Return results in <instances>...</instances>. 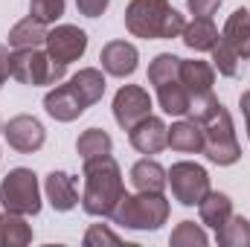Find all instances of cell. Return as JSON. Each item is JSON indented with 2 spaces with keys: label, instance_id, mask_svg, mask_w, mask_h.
Wrapping results in <instances>:
<instances>
[{
  "label": "cell",
  "instance_id": "cell-1",
  "mask_svg": "<svg viewBox=\"0 0 250 247\" xmlns=\"http://www.w3.org/2000/svg\"><path fill=\"white\" fill-rule=\"evenodd\" d=\"M189 114H192L195 123L201 125V131H204V154L209 157V163L233 166L242 157V145L236 140L233 117H230V111L215 96H209L207 102L195 105Z\"/></svg>",
  "mask_w": 250,
  "mask_h": 247
},
{
  "label": "cell",
  "instance_id": "cell-2",
  "mask_svg": "<svg viewBox=\"0 0 250 247\" xmlns=\"http://www.w3.org/2000/svg\"><path fill=\"white\" fill-rule=\"evenodd\" d=\"M123 198H125L123 172H120V163L111 154L84 163L82 209L87 215H93V218H111Z\"/></svg>",
  "mask_w": 250,
  "mask_h": 247
},
{
  "label": "cell",
  "instance_id": "cell-3",
  "mask_svg": "<svg viewBox=\"0 0 250 247\" xmlns=\"http://www.w3.org/2000/svg\"><path fill=\"white\" fill-rule=\"evenodd\" d=\"M187 18L169 0H131L125 9V29L134 38L146 41H169L181 38Z\"/></svg>",
  "mask_w": 250,
  "mask_h": 247
},
{
  "label": "cell",
  "instance_id": "cell-4",
  "mask_svg": "<svg viewBox=\"0 0 250 247\" xmlns=\"http://www.w3.org/2000/svg\"><path fill=\"white\" fill-rule=\"evenodd\" d=\"M148 84H154L157 102L169 117H187L192 111V96L181 79V59L172 53H160L148 64Z\"/></svg>",
  "mask_w": 250,
  "mask_h": 247
},
{
  "label": "cell",
  "instance_id": "cell-5",
  "mask_svg": "<svg viewBox=\"0 0 250 247\" xmlns=\"http://www.w3.org/2000/svg\"><path fill=\"white\" fill-rule=\"evenodd\" d=\"M111 218L125 230H160L169 218V201L163 198V192H125Z\"/></svg>",
  "mask_w": 250,
  "mask_h": 247
},
{
  "label": "cell",
  "instance_id": "cell-6",
  "mask_svg": "<svg viewBox=\"0 0 250 247\" xmlns=\"http://www.w3.org/2000/svg\"><path fill=\"white\" fill-rule=\"evenodd\" d=\"M0 204L18 215H38L41 212V186L32 169H12L0 181Z\"/></svg>",
  "mask_w": 250,
  "mask_h": 247
},
{
  "label": "cell",
  "instance_id": "cell-7",
  "mask_svg": "<svg viewBox=\"0 0 250 247\" xmlns=\"http://www.w3.org/2000/svg\"><path fill=\"white\" fill-rule=\"evenodd\" d=\"M64 73H67V64L53 62L50 53H44L41 47L12 53V79H18L21 84H29V87L59 84L64 79Z\"/></svg>",
  "mask_w": 250,
  "mask_h": 247
},
{
  "label": "cell",
  "instance_id": "cell-8",
  "mask_svg": "<svg viewBox=\"0 0 250 247\" xmlns=\"http://www.w3.org/2000/svg\"><path fill=\"white\" fill-rule=\"evenodd\" d=\"M169 184H172V195L178 204L198 206L204 201V195L209 192V175L204 166H198L192 160H181L169 169Z\"/></svg>",
  "mask_w": 250,
  "mask_h": 247
},
{
  "label": "cell",
  "instance_id": "cell-9",
  "mask_svg": "<svg viewBox=\"0 0 250 247\" xmlns=\"http://www.w3.org/2000/svg\"><path fill=\"white\" fill-rule=\"evenodd\" d=\"M151 114V96L140 84H125L114 96V120L123 131H131L140 120Z\"/></svg>",
  "mask_w": 250,
  "mask_h": 247
},
{
  "label": "cell",
  "instance_id": "cell-10",
  "mask_svg": "<svg viewBox=\"0 0 250 247\" xmlns=\"http://www.w3.org/2000/svg\"><path fill=\"white\" fill-rule=\"evenodd\" d=\"M87 50V32L73 26V23H62V26H53L47 32V53L50 59L59 64H73L79 62Z\"/></svg>",
  "mask_w": 250,
  "mask_h": 247
},
{
  "label": "cell",
  "instance_id": "cell-11",
  "mask_svg": "<svg viewBox=\"0 0 250 247\" xmlns=\"http://www.w3.org/2000/svg\"><path fill=\"white\" fill-rule=\"evenodd\" d=\"M3 137L9 143V148H15L21 154H32V151H38L44 145L47 131H44V125L38 123L35 117L18 114V117H12L9 123L3 125Z\"/></svg>",
  "mask_w": 250,
  "mask_h": 247
},
{
  "label": "cell",
  "instance_id": "cell-12",
  "mask_svg": "<svg viewBox=\"0 0 250 247\" xmlns=\"http://www.w3.org/2000/svg\"><path fill=\"white\" fill-rule=\"evenodd\" d=\"M166 137H169L166 123L160 117H151V114L146 120H140V123L128 131V143L140 154H157V151H163L166 148Z\"/></svg>",
  "mask_w": 250,
  "mask_h": 247
},
{
  "label": "cell",
  "instance_id": "cell-13",
  "mask_svg": "<svg viewBox=\"0 0 250 247\" xmlns=\"http://www.w3.org/2000/svg\"><path fill=\"white\" fill-rule=\"evenodd\" d=\"M181 79H184L189 96H192V108L201 105V102H207L212 96V84H215L212 64L198 62V59H192V62H184L181 59Z\"/></svg>",
  "mask_w": 250,
  "mask_h": 247
},
{
  "label": "cell",
  "instance_id": "cell-14",
  "mask_svg": "<svg viewBox=\"0 0 250 247\" xmlns=\"http://www.w3.org/2000/svg\"><path fill=\"white\" fill-rule=\"evenodd\" d=\"M44 108H47V114H50L53 120H59V123H73V120H79V117L87 111V105L82 102V96L73 90L70 82L53 87V90L44 96Z\"/></svg>",
  "mask_w": 250,
  "mask_h": 247
},
{
  "label": "cell",
  "instance_id": "cell-15",
  "mask_svg": "<svg viewBox=\"0 0 250 247\" xmlns=\"http://www.w3.org/2000/svg\"><path fill=\"white\" fill-rule=\"evenodd\" d=\"M99 62H102V70L114 79H128L134 70H137V62H140V53L134 44L128 41H111L102 47L99 53Z\"/></svg>",
  "mask_w": 250,
  "mask_h": 247
},
{
  "label": "cell",
  "instance_id": "cell-16",
  "mask_svg": "<svg viewBox=\"0 0 250 247\" xmlns=\"http://www.w3.org/2000/svg\"><path fill=\"white\" fill-rule=\"evenodd\" d=\"M44 192L47 201L56 212H70L79 204V189H76V178L67 172H50L44 178Z\"/></svg>",
  "mask_w": 250,
  "mask_h": 247
},
{
  "label": "cell",
  "instance_id": "cell-17",
  "mask_svg": "<svg viewBox=\"0 0 250 247\" xmlns=\"http://www.w3.org/2000/svg\"><path fill=\"white\" fill-rule=\"evenodd\" d=\"M221 41H224L239 59L250 62V12L248 9H236V12L227 18V23H224V29H221Z\"/></svg>",
  "mask_w": 250,
  "mask_h": 247
},
{
  "label": "cell",
  "instance_id": "cell-18",
  "mask_svg": "<svg viewBox=\"0 0 250 247\" xmlns=\"http://www.w3.org/2000/svg\"><path fill=\"white\" fill-rule=\"evenodd\" d=\"M166 145L181 154H198V151H204V131L195 120H181L169 128Z\"/></svg>",
  "mask_w": 250,
  "mask_h": 247
},
{
  "label": "cell",
  "instance_id": "cell-19",
  "mask_svg": "<svg viewBox=\"0 0 250 247\" xmlns=\"http://www.w3.org/2000/svg\"><path fill=\"white\" fill-rule=\"evenodd\" d=\"M131 184L137 192H163L166 184H169V172L157 163V160H137L131 166Z\"/></svg>",
  "mask_w": 250,
  "mask_h": 247
},
{
  "label": "cell",
  "instance_id": "cell-20",
  "mask_svg": "<svg viewBox=\"0 0 250 247\" xmlns=\"http://www.w3.org/2000/svg\"><path fill=\"white\" fill-rule=\"evenodd\" d=\"M47 23L44 21H38V18H23V21H18L12 29H9V47L12 50H29V47H41V44H47Z\"/></svg>",
  "mask_w": 250,
  "mask_h": 247
},
{
  "label": "cell",
  "instance_id": "cell-21",
  "mask_svg": "<svg viewBox=\"0 0 250 247\" xmlns=\"http://www.w3.org/2000/svg\"><path fill=\"white\" fill-rule=\"evenodd\" d=\"M198 215H201V224L218 230V227H224L227 218L233 215V201H230L224 192H212V189H209V192L204 195V201L198 204Z\"/></svg>",
  "mask_w": 250,
  "mask_h": 247
},
{
  "label": "cell",
  "instance_id": "cell-22",
  "mask_svg": "<svg viewBox=\"0 0 250 247\" xmlns=\"http://www.w3.org/2000/svg\"><path fill=\"white\" fill-rule=\"evenodd\" d=\"M181 38H184V44H187L189 50H195V53H209V50L218 44L221 35H218L215 23H212L209 18H195V21H189L187 26H184Z\"/></svg>",
  "mask_w": 250,
  "mask_h": 247
},
{
  "label": "cell",
  "instance_id": "cell-23",
  "mask_svg": "<svg viewBox=\"0 0 250 247\" xmlns=\"http://www.w3.org/2000/svg\"><path fill=\"white\" fill-rule=\"evenodd\" d=\"M70 84H73V90L82 96V102H84L87 108L96 105V102L102 99V93H105V76H102V70H96V67L79 70V73L70 79Z\"/></svg>",
  "mask_w": 250,
  "mask_h": 247
},
{
  "label": "cell",
  "instance_id": "cell-24",
  "mask_svg": "<svg viewBox=\"0 0 250 247\" xmlns=\"http://www.w3.org/2000/svg\"><path fill=\"white\" fill-rule=\"evenodd\" d=\"M111 148H114V140H111V134L102 131V128H87V131L76 140V151H79L82 163L96 160V157H108Z\"/></svg>",
  "mask_w": 250,
  "mask_h": 247
},
{
  "label": "cell",
  "instance_id": "cell-25",
  "mask_svg": "<svg viewBox=\"0 0 250 247\" xmlns=\"http://www.w3.org/2000/svg\"><path fill=\"white\" fill-rule=\"evenodd\" d=\"M32 242V227L23 221L18 212H3L0 215V247H23Z\"/></svg>",
  "mask_w": 250,
  "mask_h": 247
},
{
  "label": "cell",
  "instance_id": "cell-26",
  "mask_svg": "<svg viewBox=\"0 0 250 247\" xmlns=\"http://www.w3.org/2000/svg\"><path fill=\"white\" fill-rule=\"evenodd\" d=\"M215 239L221 247H250V221L242 215H230L227 224L215 230Z\"/></svg>",
  "mask_w": 250,
  "mask_h": 247
},
{
  "label": "cell",
  "instance_id": "cell-27",
  "mask_svg": "<svg viewBox=\"0 0 250 247\" xmlns=\"http://www.w3.org/2000/svg\"><path fill=\"white\" fill-rule=\"evenodd\" d=\"M209 53H212L215 70H218L221 76H227V79H236V76H239V62H242V59H239V56H236L224 41H221V38H218V44H215Z\"/></svg>",
  "mask_w": 250,
  "mask_h": 247
},
{
  "label": "cell",
  "instance_id": "cell-28",
  "mask_svg": "<svg viewBox=\"0 0 250 247\" xmlns=\"http://www.w3.org/2000/svg\"><path fill=\"white\" fill-rule=\"evenodd\" d=\"M169 242L175 247H184V245H198V247H204L209 239H207V233L195 224V221H181L175 230H172V236H169Z\"/></svg>",
  "mask_w": 250,
  "mask_h": 247
},
{
  "label": "cell",
  "instance_id": "cell-29",
  "mask_svg": "<svg viewBox=\"0 0 250 247\" xmlns=\"http://www.w3.org/2000/svg\"><path fill=\"white\" fill-rule=\"evenodd\" d=\"M29 15L50 26L64 15V0H29Z\"/></svg>",
  "mask_w": 250,
  "mask_h": 247
},
{
  "label": "cell",
  "instance_id": "cell-30",
  "mask_svg": "<svg viewBox=\"0 0 250 247\" xmlns=\"http://www.w3.org/2000/svg\"><path fill=\"white\" fill-rule=\"evenodd\" d=\"M96 245H120V236L102 224H93L87 233H84V247H96Z\"/></svg>",
  "mask_w": 250,
  "mask_h": 247
},
{
  "label": "cell",
  "instance_id": "cell-31",
  "mask_svg": "<svg viewBox=\"0 0 250 247\" xmlns=\"http://www.w3.org/2000/svg\"><path fill=\"white\" fill-rule=\"evenodd\" d=\"M187 6L195 18H212V15L218 12L221 0H187Z\"/></svg>",
  "mask_w": 250,
  "mask_h": 247
},
{
  "label": "cell",
  "instance_id": "cell-32",
  "mask_svg": "<svg viewBox=\"0 0 250 247\" xmlns=\"http://www.w3.org/2000/svg\"><path fill=\"white\" fill-rule=\"evenodd\" d=\"M108 3H111V0H76V9H79L84 18H99V15H105Z\"/></svg>",
  "mask_w": 250,
  "mask_h": 247
},
{
  "label": "cell",
  "instance_id": "cell-33",
  "mask_svg": "<svg viewBox=\"0 0 250 247\" xmlns=\"http://www.w3.org/2000/svg\"><path fill=\"white\" fill-rule=\"evenodd\" d=\"M9 79H12V53L6 44H0V90Z\"/></svg>",
  "mask_w": 250,
  "mask_h": 247
},
{
  "label": "cell",
  "instance_id": "cell-34",
  "mask_svg": "<svg viewBox=\"0 0 250 247\" xmlns=\"http://www.w3.org/2000/svg\"><path fill=\"white\" fill-rule=\"evenodd\" d=\"M239 105H242V114H245V125H248V137H250V90H245V93H242Z\"/></svg>",
  "mask_w": 250,
  "mask_h": 247
},
{
  "label": "cell",
  "instance_id": "cell-35",
  "mask_svg": "<svg viewBox=\"0 0 250 247\" xmlns=\"http://www.w3.org/2000/svg\"><path fill=\"white\" fill-rule=\"evenodd\" d=\"M0 131H3V125H0Z\"/></svg>",
  "mask_w": 250,
  "mask_h": 247
}]
</instances>
